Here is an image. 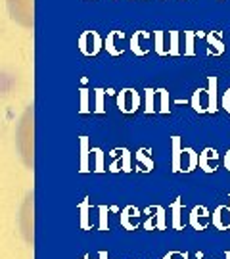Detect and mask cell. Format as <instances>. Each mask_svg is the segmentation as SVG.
<instances>
[{"label":"cell","mask_w":230,"mask_h":259,"mask_svg":"<svg viewBox=\"0 0 230 259\" xmlns=\"http://www.w3.org/2000/svg\"><path fill=\"white\" fill-rule=\"evenodd\" d=\"M12 19L25 27H33V0H8Z\"/></svg>","instance_id":"cell-1"},{"label":"cell","mask_w":230,"mask_h":259,"mask_svg":"<svg viewBox=\"0 0 230 259\" xmlns=\"http://www.w3.org/2000/svg\"><path fill=\"white\" fill-rule=\"evenodd\" d=\"M144 213H154L148 215L144 221V231H165L167 229V219H165V207L161 205H150L144 209Z\"/></svg>","instance_id":"cell-2"},{"label":"cell","mask_w":230,"mask_h":259,"mask_svg":"<svg viewBox=\"0 0 230 259\" xmlns=\"http://www.w3.org/2000/svg\"><path fill=\"white\" fill-rule=\"evenodd\" d=\"M79 48L84 56H96L104 48V40L96 31H84L79 38Z\"/></svg>","instance_id":"cell-3"},{"label":"cell","mask_w":230,"mask_h":259,"mask_svg":"<svg viewBox=\"0 0 230 259\" xmlns=\"http://www.w3.org/2000/svg\"><path fill=\"white\" fill-rule=\"evenodd\" d=\"M117 108L123 113H134L140 108V94L134 89H123L117 94Z\"/></svg>","instance_id":"cell-4"},{"label":"cell","mask_w":230,"mask_h":259,"mask_svg":"<svg viewBox=\"0 0 230 259\" xmlns=\"http://www.w3.org/2000/svg\"><path fill=\"white\" fill-rule=\"evenodd\" d=\"M190 227L194 231H207V227L211 225V213L205 205H196L192 211H190Z\"/></svg>","instance_id":"cell-5"},{"label":"cell","mask_w":230,"mask_h":259,"mask_svg":"<svg viewBox=\"0 0 230 259\" xmlns=\"http://www.w3.org/2000/svg\"><path fill=\"white\" fill-rule=\"evenodd\" d=\"M140 215L142 211L138 209L136 205H127V207H123V211H121V227L125 229V231H136L138 225H140Z\"/></svg>","instance_id":"cell-6"},{"label":"cell","mask_w":230,"mask_h":259,"mask_svg":"<svg viewBox=\"0 0 230 259\" xmlns=\"http://www.w3.org/2000/svg\"><path fill=\"white\" fill-rule=\"evenodd\" d=\"M219 163V152L215 148H205L202 154H198V167L205 173H215Z\"/></svg>","instance_id":"cell-7"},{"label":"cell","mask_w":230,"mask_h":259,"mask_svg":"<svg viewBox=\"0 0 230 259\" xmlns=\"http://www.w3.org/2000/svg\"><path fill=\"white\" fill-rule=\"evenodd\" d=\"M123 40H125V31H111L104 40V48L108 50V54L121 56L123 54V47H121Z\"/></svg>","instance_id":"cell-8"},{"label":"cell","mask_w":230,"mask_h":259,"mask_svg":"<svg viewBox=\"0 0 230 259\" xmlns=\"http://www.w3.org/2000/svg\"><path fill=\"white\" fill-rule=\"evenodd\" d=\"M211 223L217 231H228L230 229L228 205H219V207H215V211L211 213Z\"/></svg>","instance_id":"cell-9"},{"label":"cell","mask_w":230,"mask_h":259,"mask_svg":"<svg viewBox=\"0 0 230 259\" xmlns=\"http://www.w3.org/2000/svg\"><path fill=\"white\" fill-rule=\"evenodd\" d=\"M198 167V152L190 146L182 148V157H180V173H192Z\"/></svg>","instance_id":"cell-10"},{"label":"cell","mask_w":230,"mask_h":259,"mask_svg":"<svg viewBox=\"0 0 230 259\" xmlns=\"http://www.w3.org/2000/svg\"><path fill=\"white\" fill-rule=\"evenodd\" d=\"M205 40H207V52L211 56H221L222 52H224V42H222L219 31L207 33V35H205Z\"/></svg>","instance_id":"cell-11"},{"label":"cell","mask_w":230,"mask_h":259,"mask_svg":"<svg viewBox=\"0 0 230 259\" xmlns=\"http://www.w3.org/2000/svg\"><path fill=\"white\" fill-rule=\"evenodd\" d=\"M190 104H192L194 111H198V113H205V111H207V108H209V96H207V89H198V91L192 94Z\"/></svg>","instance_id":"cell-12"},{"label":"cell","mask_w":230,"mask_h":259,"mask_svg":"<svg viewBox=\"0 0 230 259\" xmlns=\"http://www.w3.org/2000/svg\"><path fill=\"white\" fill-rule=\"evenodd\" d=\"M150 154H152L150 148H140L136 154H134V156H136V169L144 171V173L154 171V157L150 156Z\"/></svg>","instance_id":"cell-13"},{"label":"cell","mask_w":230,"mask_h":259,"mask_svg":"<svg viewBox=\"0 0 230 259\" xmlns=\"http://www.w3.org/2000/svg\"><path fill=\"white\" fill-rule=\"evenodd\" d=\"M182 198H176L173 204L169 205V209H171V213H173V219H171V227L175 229V231H182L184 229V223H182V215H180V211H182Z\"/></svg>","instance_id":"cell-14"},{"label":"cell","mask_w":230,"mask_h":259,"mask_svg":"<svg viewBox=\"0 0 230 259\" xmlns=\"http://www.w3.org/2000/svg\"><path fill=\"white\" fill-rule=\"evenodd\" d=\"M207 96H209V108H207V113H215V111L219 110V100H217V77H209Z\"/></svg>","instance_id":"cell-15"},{"label":"cell","mask_w":230,"mask_h":259,"mask_svg":"<svg viewBox=\"0 0 230 259\" xmlns=\"http://www.w3.org/2000/svg\"><path fill=\"white\" fill-rule=\"evenodd\" d=\"M171 148H173V171L180 173V157H182V142H180V137H173Z\"/></svg>","instance_id":"cell-16"},{"label":"cell","mask_w":230,"mask_h":259,"mask_svg":"<svg viewBox=\"0 0 230 259\" xmlns=\"http://www.w3.org/2000/svg\"><path fill=\"white\" fill-rule=\"evenodd\" d=\"M165 37H167L165 31H156L154 33V42H156L154 50H156V54L169 56V45H165Z\"/></svg>","instance_id":"cell-17"},{"label":"cell","mask_w":230,"mask_h":259,"mask_svg":"<svg viewBox=\"0 0 230 259\" xmlns=\"http://www.w3.org/2000/svg\"><path fill=\"white\" fill-rule=\"evenodd\" d=\"M200 35H205L203 31H184V54L186 56H194L196 54V50H194V38L200 37Z\"/></svg>","instance_id":"cell-18"},{"label":"cell","mask_w":230,"mask_h":259,"mask_svg":"<svg viewBox=\"0 0 230 259\" xmlns=\"http://www.w3.org/2000/svg\"><path fill=\"white\" fill-rule=\"evenodd\" d=\"M88 156H90L88 137H81V173L90 171V169H88Z\"/></svg>","instance_id":"cell-19"},{"label":"cell","mask_w":230,"mask_h":259,"mask_svg":"<svg viewBox=\"0 0 230 259\" xmlns=\"http://www.w3.org/2000/svg\"><path fill=\"white\" fill-rule=\"evenodd\" d=\"M142 33H144V31H136V33L130 37V50H132V54H136V56H146L148 52H150V48H144L140 45Z\"/></svg>","instance_id":"cell-20"},{"label":"cell","mask_w":230,"mask_h":259,"mask_svg":"<svg viewBox=\"0 0 230 259\" xmlns=\"http://www.w3.org/2000/svg\"><path fill=\"white\" fill-rule=\"evenodd\" d=\"M79 209H81V229H84V231H90L92 225L88 223V211H90V200H88V198H84L83 202L79 204Z\"/></svg>","instance_id":"cell-21"},{"label":"cell","mask_w":230,"mask_h":259,"mask_svg":"<svg viewBox=\"0 0 230 259\" xmlns=\"http://www.w3.org/2000/svg\"><path fill=\"white\" fill-rule=\"evenodd\" d=\"M90 154L94 156V171H96V173H104V171H106V165H104V161H106L104 150L94 146V148L90 150Z\"/></svg>","instance_id":"cell-22"},{"label":"cell","mask_w":230,"mask_h":259,"mask_svg":"<svg viewBox=\"0 0 230 259\" xmlns=\"http://www.w3.org/2000/svg\"><path fill=\"white\" fill-rule=\"evenodd\" d=\"M178 38H180V31H169V56H180Z\"/></svg>","instance_id":"cell-23"},{"label":"cell","mask_w":230,"mask_h":259,"mask_svg":"<svg viewBox=\"0 0 230 259\" xmlns=\"http://www.w3.org/2000/svg\"><path fill=\"white\" fill-rule=\"evenodd\" d=\"M156 93L159 94V102H161L159 111H161V113H169V111H171V98H169V91H165V89H157Z\"/></svg>","instance_id":"cell-24"},{"label":"cell","mask_w":230,"mask_h":259,"mask_svg":"<svg viewBox=\"0 0 230 259\" xmlns=\"http://www.w3.org/2000/svg\"><path fill=\"white\" fill-rule=\"evenodd\" d=\"M98 211H100V225L98 229L100 231H110V207L108 205H98Z\"/></svg>","instance_id":"cell-25"},{"label":"cell","mask_w":230,"mask_h":259,"mask_svg":"<svg viewBox=\"0 0 230 259\" xmlns=\"http://www.w3.org/2000/svg\"><path fill=\"white\" fill-rule=\"evenodd\" d=\"M104 96H106L104 89H94V111L96 113H104L106 111V108H104Z\"/></svg>","instance_id":"cell-26"},{"label":"cell","mask_w":230,"mask_h":259,"mask_svg":"<svg viewBox=\"0 0 230 259\" xmlns=\"http://www.w3.org/2000/svg\"><path fill=\"white\" fill-rule=\"evenodd\" d=\"M144 94H146V108H144V111L150 115V113L156 111V91L154 89H146Z\"/></svg>","instance_id":"cell-27"},{"label":"cell","mask_w":230,"mask_h":259,"mask_svg":"<svg viewBox=\"0 0 230 259\" xmlns=\"http://www.w3.org/2000/svg\"><path fill=\"white\" fill-rule=\"evenodd\" d=\"M119 157H121V171L123 173H130V152L129 148H119Z\"/></svg>","instance_id":"cell-28"},{"label":"cell","mask_w":230,"mask_h":259,"mask_svg":"<svg viewBox=\"0 0 230 259\" xmlns=\"http://www.w3.org/2000/svg\"><path fill=\"white\" fill-rule=\"evenodd\" d=\"M81 111H83V113H88V111H90V108H88V91H86V89L81 91Z\"/></svg>","instance_id":"cell-29"},{"label":"cell","mask_w":230,"mask_h":259,"mask_svg":"<svg viewBox=\"0 0 230 259\" xmlns=\"http://www.w3.org/2000/svg\"><path fill=\"white\" fill-rule=\"evenodd\" d=\"M163 259H188V253H180V251H169L163 255Z\"/></svg>","instance_id":"cell-30"},{"label":"cell","mask_w":230,"mask_h":259,"mask_svg":"<svg viewBox=\"0 0 230 259\" xmlns=\"http://www.w3.org/2000/svg\"><path fill=\"white\" fill-rule=\"evenodd\" d=\"M221 104H222V108L228 111L230 113V89L226 91V93L222 94V100H221Z\"/></svg>","instance_id":"cell-31"},{"label":"cell","mask_w":230,"mask_h":259,"mask_svg":"<svg viewBox=\"0 0 230 259\" xmlns=\"http://www.w3.org/2000/svg\"><path fill=\"white\" fill-rule=\"evenodd\" d=\"M224 167L228 169V173H230V148H228V152L224 154Z\"/></svg>","instance_id":"cell-32"},{"label":"cell","mask_w":230,"mask_h":259,"mask_svg":"<svg viewBox=\"0 0 230 259\" xmlns=\"http://www.w3.org/2000/svg\"><path fill=\"white\" fill-rule=\"evenodd\" d=\"M98 257H100V259H108V251H104V250H102L100 253H98Z\"/></svg>","instance_id":"cell-33"},{"label":"cell","mask_w":230,"mask_h":259,"mask_svg":"<svg viewBox=\"0 0 230 259\" xmlns=\"http://www.w3.org/2000/svg\"><path fill=\"white\" fill-rule=\"evenodd\" d=\"M224 259H230V250H228V251H224Z\"/></svg>","instance_id":"cell-34"},{"label":"cell","mask_w":230,"mask_h":259,"mask_svg":"<svg viewBox=\"0 0 230 259\" xmlns=\"http://www.w3.org/2000/svg\"><path fill=\"white\" fill-rule=\"evenodd\" d=\"M228 200H230V198H228ZM228 215H230V205H228ZM228 231H230V229H228Z\"/></svg>","instance_id":"cell-35"},{"label":"cell","mask_w":230,"mask_h":259,"mask_svg":"<svg viewBox=\"0 0 230 259\" xmlns=\"http://www.w3.org/2000/svg\"><path fill=\"white\" fill-rule=\"evenodd\" d=\"M83 259H88V255H84V257Z\"/></svg>","instance_id":"cell-36"}]
</instances>
